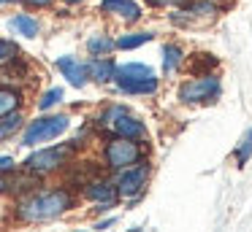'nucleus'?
Wrapping results in <instances>:
<instances>
[{"mask_svg": "<svg viewBox=\"0 0 252 232\" xmlns=\"http://www.w3.org/2000/svg\"><path fill=\"white\" fill-rule=\"evenodd\" d=\"M73 205V194L68 189L57 186V189H41V192H33L30 197H25L19 203L17 216L22 221H52L57 216H63L68 208Z\"/></svg>", "mask_w": 252, "mask_h": 232, "instance_id": "obj_1", "label": "nucleus"}, {"mask_svg": "<svg viewBox=\"0 0 252 232\" xmlns=\"http://www.w3.org/2000/svg\"><path fill=\"white\" fill-rule=\"evenodd\" d=\"M114 84L125 95H155L160 86V78L147 62H125V65H117Z\"/></svg>", "mask_w": 252, "mask_h": 232, "instance_id": "obj_2", "label": "nucleus"}, {"mask_svg": "<svg viewBox=\"0 0 252 232\" xmlns=\"http://www.w3.org/2000/svg\"><path fill=\"white\" fill-rule=\"evenodd\" d=\"M98 124L103 129H109L111 135H117V138H130V140H144L147 138V124H144L130 108L120 105V103L106 105L103 113L98 116Z\"/></svg>", "mask_w": 252, "mask_h": 232, "instance_id": "obj_3", "label": "nucleus"}, {"mask_svg": "<svg viewBox=\"0 0 252 232\" xmlns=\"http://www.w3.org/2000/svg\"><path fill=\"white\" fill-rule=\"evenodd\" d=\"M76 146L79 143H57V146H46V149H35L22 162L25 173H30V176H46V173L60 170V167H65L73 159Z\"/></svg>", "mask_w": 252, "mask_h": 232, "instance_id": "obj_4", "label": "nucleus"}, {"mask_svg": "<svg viewBox=\"0 0 252 232\" xmlns=\"http://www.w3.org/2000/svg\"><path fill=\"white\" fill-rule=\"evenodd\" d=\"M68 127H71V116L68 113H46V116H38L22 127V146L33 149L38 143H49V140L60 138L63 132H68Z\"/></svg>", "mask_w": 252, "mask_h": 232, "instance_id": "obj_5", "label": "nucleus"}, {"mask_svg": "<svg viewBox=\"0 0 252 232\" xmlns=\"http://www.w3.org/2000/svg\"><path fill=\"white\" fill-rule=\"evenodd\" d=\"M144 143L141 140H130V138H109L103 146V162L109 170L120 173L125 167H133L138 162H144Z\"/></svg>", "mask_w": 252, "mask_h": 232, "instance_id": "obj_6", "label": "nucleus"}, {"mask_svg": "<svg viewBox=\"0 0 252 232\" xmlns=\"http://www.w3.org/2000/svg\"><path fill=\"white\" fill-rule=\"evenodd\" d=\"M222 95V84L214 73H203L195 78H187L179 86V100L185 105H203V103H214Z\"/></svg>", "mask_w": 252, "mask_h": 232, "instance_id": "obj_7", "label": "nucleus"}, {"mask_svg": "<svg viewBox=\"0 0 252 232\" xmlns=\"http://www.w3.org/2000/svg\"><path fill=\"white\" fill-rule=\"evenodd\" d=\"M147 181H149V167L144 165V162H138V165H133V167H125V170H120V176H117V181H114L117 197H127V200L136 203L144 194Z\"/></svg>", "mask_w": 252, "mask_h": 232, "instance_id": "obj_8", "label": "nucleus"}, {"mask_svg": "<svg viewBox=\"0 0 252 232\" xmlns=\"http://www.w3.org/2000/svg\"><path fill=\"white\" fill-rule=\"evenodd\" d=\"M187 8L174 11L171 14V22L179 27H192V25H206L217 16V3L214 0H190L185 3Z\"/></svg>", "mask_w": 252, "mask_h": 232, "instance_id": "obj_9", "label": "nucleus"}, {"mask_svg": "<svg viewBox=\"0 0 252 232\" xmlns=\"http://www.w3.org/2000/svg\"><path fill=\"white\" fill-rule=\"evenodd\" d=\"M100 14L114 16V19L125 22V25H136L144 16V8L138 0H100Z\"/></svg>", "mask_w": 252, "mask_h": 232, "instance_id": "obj_10", "label": "nucleus"}, {"mask_svg": "<svg viewBox=\"0 0 252 232\" xmlns=\"http://www.w3.org/2000/svg\"><path fill=\"white\" fill-rule=\"evenodd\" d=\"M55 68L63 73V78L68 81L71 86H76V89H82V86H87L90 76H87V62H82L79 57H71V54H63V57H57Z\"/></svg>", "mask_w": 252, "mask_h": 232, "instance_id": "obj_11", "label": "nucleus"}, {"mask_svg": "<svg viewBox=\"0 0 252 232\" xmlns=\"http://www.w3.org/2000/svg\"><path fill=\"white\" fill-rule=\"evenodd\" d=\"M84 197L98 203L100 205L98 210H106L117 203V186L111 181H103V178H100V181H90L87 186H84Z\"/></svg>", "mask_w": 252, "mask_h": 232, "instance_id": "obj_12", "label": "nucleus"}, {"mask_svg": "<svg viewBox=\"0 0 252 232\" xmlns=\"http://www.w3.org/2000/svg\"><path fill=\"white\" fill-rule=\"evenodd\" d=\"M114 70H117V62L111 57H93L87 62V76L95 84H109V81H114Z\"/></svg>", "mask_w": 252, "mask_h": 232, "instance_id": "obj_13", "label": "nucleus"}, {"mask_svg": "<svg viewBox=\"0 0 252 232\" xmlns=\"http://www.w3.org/2000/svg\"><path fill=\"white\" fill-rule=\"evenodd\" d=\"M8 27L22 38H38V32H41V25L33 14H14L8 19Z\"/></svg>", "mask_w": 252, "mask_h": 232, "instance_id": "obj_14", "label": "nucleus"}, {"mask_svg": "<svg viewBox=\"0 0 252 232\" xmlns=\"http://www.w3.org/2000/svg\"><path fill=\"white\" fill-rule=\"evenodd\" d=\"M187 62V54L179 43H165L163 46V73L165 76H174L182 65Z\"/></svg>", "mask_w": 252, "mask_h": 232, "instance_id": "obj_15", "label": "nucleus"}, {"mask_svg": "<svg viewBox=\"0 0 252 232\" xmlns=\"http://www.w3.org/2000/svg\"><path fill=\"white\" fill-rule=\"evenodd\" d=\"M114 38L106 35V32H95V35L87 38V52L90 57H109L111 52H114Z\"/></svg>", "mask_w": 252, "mask_h": 232, "instance_id": "obj_16", "label": "nucleus"}, {"mask_svg": "<svg viewBox=\"0 0 252 232\" xmlns=\"http://www.w3.org/2000/svg\"><path fill=\"white\" fill-rule=\"evenodd\" d=\"M152 38H155V32L136 30V32H127V35H120L114 41V46L120 49V52H130V49H138V46H144V43H149Z\"/></svg>", "mask_w": 252, "mask_h": 232, "instance_id": "obj_17", "label": "nucleus"}, {"mask_svg": "<svg viewBox=\"0 0 252 232\" xmlns=\"http://www.w3.org/2000/svg\"><path fill=\"white\" fill-rule=\"evenodd\" d=\"M19 105H22V92L8 86V84L0 86V119L11 111H19Z\"/></svg>", "mask_w": 252, "mask_h": 232, "instance_id": "obj_18", "label": "nucleus"}, {"mask_svg": "<svg viewBox=\"0 0 252 232\" xmlns=\"http://www.w3.org/2000/svg\"><path fill=\"white\" fill-rule=\"evenodd\" d=\"M22 127H25V116H22V113H19V111L6 113V116L0 119V140L14 138V135H17Z\"/></svg>", "mask_w": 252, "mask_h": 232, "instance_id": "obj_19", "label": "nucleus"}, {"mask_svg": "<svg viewBox=\"0 0 252 232\" xmlns=\"http://www.w3.org/2000/svg\"><path fill=\"white\" fill-rule=\"evenodd\" d=\"M63 97H65V92H63V86H52V89H46L44 95L38 97V111H49V108H55L57 103H63Z\"/></svg>", "mask_w": 252, "mask_h": 232, "instance_id": "obj_20", "label": "nucleus"}, {"mask_svg": "<svg viewBox=\"0 0 252 232\" xmlns=\"http://www.w3.org/2000/svg\"><path fill=\"white\" fill-rule=\"evenodd\" d=\"M250 156H252V127L241 135L239 146H236V162H239V165H244Z\"/></svg>", "mask_w": 252, "mask_h": 232, "instance_id": "obj_21", "label": "nucleus"}, {"mask_svg": "<svg viewBox=\"0 0 252 232\" xmlns=\"http://www.w3.org/2000/svg\"><path fill=\"white\" fill-rule=\"evenodd\" d=\"M11 59H19V46L8 38H0V62H11Z\"/></svg>", "mask_w": 252, "mask_h": 232, "instance_id": "obj_22", "label": "nucleus"}, {"mask_svg": "<svg viewBox=\"0 0 252 232\" xmlns=\"http://www.w3.org/2000/svg\"><path fill=\"white\" fill-rule=\"evenodd\" d=\"M149 5H155V8H179V5L190 3V0H147Z\"/></svg>", "mask_w": 252, "mask_h": 232, "instance_id": "obj_23", "label": "nucleus"}, {"mask_svg": "<svg viewBox=\"0 0 252 232\" xmlns=\"http://www.w3.org/2000/svg\"><path fill=\"white\" fill-rule=\"evenodd\" d=\"M14 170H17V162H14V156L0 154V176H3V173H14Z\"/></svg>", "mask_w": 252, "mask_h": 232, "instance_id": "obj_24", "label": "nucleus"}, {"mask_svg": "<svg viewBox=\"0 0 252 232\" xmlns=\"http://www.w3.org/2000/svg\"><path fill=\"white\" fill-rule=\"evenodd\" d=\"M22 3H28L30 8H49L55 0H22Z\"/></svg>", "mask_w": 252, "mask_h": 232, "instance_id": "obj_25", "label": "nucleus"}, {"mask_svg": "<svg viewBox=\"0 0 252 232\" xmlns=\"http://www.w3.org/2000/svg\"><path fill=\"white\" fill-rule=\"evenodd\" d=\"M114 224V219H106V221H100V224H95V230H106V227H111Z\"/></svg>", "mask_w": 252, "mask_h": 232, "instance_id": "obj_26", "label": "nucleus"}, {"mask_svg": "<svg viewBox=\"0 0 252 232\" xmlns=\"http://www.w3.org/2000/svg\"><path fill=\"white\" fill-rule=\"evenodd\" d=\"M3 192H8V181H6L3 176H0V194H3Z\"/></svg>", "mask_w": 252, "mask_h": 232, "instance_id": "obj_27", "label": "nucleus"}, {"mask_svg": "<svg viewBox=\"0 0 252 232\" xmlns=\"http://www.w3.org/2000/svg\"><path fill=\"white\" fill-rule=\"evenodd\" d=\"M63 3H68V5H79V3H84V0H63Z\"/></svg>", "mask_w": 252, "mask_h": 232, "instance_id": "obj_28", "label": "nucleus"}, {"mask_svg": "<svg viewBox=\"0 0 252 232\" xmlns=\"http://www.w3.org/2000/svg\"><path fill=\"white\" fill-rule=\"evenodd\" d=\"M11 3H19V0H0V5H11Z\"/></svg>", "mask_w": 252, "mask_h": 232, "instance_id": "obj_29", "label": "nucleus"}, {"mask_svg": "<svg viewBox=\"0 0 252 232\" xmlns=\"http://www.w3.org/2000/svg\"><path fill=\"white\" fill-rule=\"evenodd\" d=\"M214 3H225V0H214Z\"/></svg>", "mask_w": 252, "mask_h": 232, "instance_id": "obj_30", "label": "nucleus"}, {"mask_svg": "<svg viewBox=\"0 0 252 232\" xmlns=\"http://www.w3.org/2000/svg\"><path fill=\"white\" fill-rule=\"evenodd\" d=\"M82 232H84V230H82Z\"/></svg>", "mask_w": 252, "mask_h": 232, "instance_id": "obj_31", "label": "nucleus"}]
</instances>
